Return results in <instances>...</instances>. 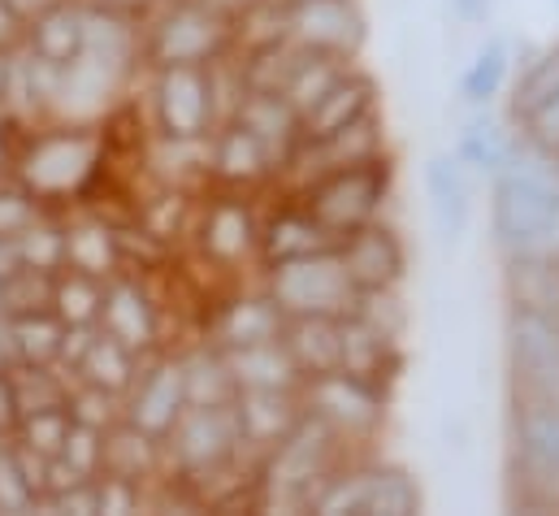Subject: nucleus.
I'll use <instances>...</instances> for the list:
<instances>
[{
  "label": "nucleus",
  "instance_id": "obj_26",
  "mask_svg": "<svg viewBox=\"0 0 559 516\" xmlns=\"http://www.w3.org/2000/svg\"><path fill=\"white\" fill-rule=\"evenodd\" d=\"M204 253L226 265L261 253V222L243 200H222L204 218Z\"/></svg>",
  "mask_w": 559,
  "mask_h": 516
},
{
  "label": "nucleus",
  "instance_id": "obj_17",
  "mask_svg": "<svg viewBox=\"0 0 559 516\" xmlns=\"http://www.w3.org/2000/svg\"><path fill=\"white\" fill-rule=\"evenodd\" d=\"M373 109H378V83L352 61V66L325 87V96L299 118V134H304V139H321V134L347 127V122H356V118H365V114H373Z\"/></svg>",
  "mask_w": 559,
  "mask_h": 516
},
{
  "label": "nucleus",
  "instance_id": "obj_41",
  "mask_svg": "<svg viewBox=\"0 0 559 516\" xmlns=\"http://www.w3.org/2000/svg\"><path fill=\"white\" fill-rule=\"evenodd\" d=\"M66 408H70V421L92 425V430H105V425L114 421V390L92 387V383H87L79 395H70V399H66Z\"/></svg>",
  "mask_w": 559,
  "mask_h": 516
},
{
  "label": "nucleus",
  "instance_id": "obj_49",
  "mask_svg": "<svg viewBox=\"0 0 559 516\" xmlns=\"http://www.w3.org/2000/svg\"><path fill=\"white\" fill-rule=\"evenodd\" d=\"M0 365H4V339H0Z\"/></svg>",
  "mask_w": 559,
  "mask_h": 516
},
{
  "label": "nucleus",
  "instance_id": "obj_18",
  "mask_svg": "<svg viewBox=\"0 0 559 516\" xmlns=\"http://www.w3.org/2000/svg\"><path fill=\"white\" fill-rule=\"evenodd\" d=\"M503 295H508V308L559 317V248L508 253V260H503Z\"/></svg>",
  "mask_w": 559,
  "mask_h": 516
},
{
  "label": "nucleus",
  "instance_id": "obj_8",
  "mask_svg": "<svg viewBox=\"0 0 559 516\" xmlns=\"http://www.w3.org/2000/svg\"><path fill=\"white\" fill-rule=\"evenodd\" d=\"M299 399L312 417H321L347 447L352 443H369L382 421H386V390L347 374V370H330L317 378L299 383Z\"/></svg>",
  "mask_w": 559,
  "mask_h": 516
},
{
  "label": "nucleus",
  "instance_id": "obj_27",
  "mask_svg": "<svg viewBox=\"0 0 559 516\" xmlns=\"http://www.w3.org/2000/svg\"><path fill=\"white\" fill-rule=\"evenodd\" d=\"M235 390H261V387H299V370L290 361V352L278 339L265 343H248V348H222Z\"/></svg>",
  "mask_w": 559,
  "mask_h": 516
},
{
  "label": "nucleus",
  "instance_id": "obj_1",
  "mask_svg": "<svg viewBox=\"0 0 559 516\" xmlns=\"http://www.w3.org/2000/svg\"><path fill=\"white\" fill-rule=\"evenodd\" d=\"M543 161L551 156L525 148L516 165L490 178V235L503 257L559 248V178Z\"/></svg>",
  "mask_w": 559,
  "mask_h": 516
},
{
  "label": "nucleus",
  "instance_id": "obj_34",
  "mask_svg": "<svg viewBox=\"0 0 559 516\" xmlns=\"http://www.w3.org/2000/svg\"><path fill=\"white\" fill-rule=\"evenodd\" d=\"M187 374V403H226L235 399V378L226 365V352H195L182 361Z\"/></svg>",
  "mask_w": 559,
  "mask_h": 516
},
{
  "label": "nucleus",
  "instance_id": "obj_36",
  "mask_svg": "<svg viewBox=\"0 0 559 516\" xmlns=\"http://www.w3.org/2000/svg\"><path fill=\"white\" fill-rule=\"evenodd\" d=\"M100 300H105V295H100L96 278L83 273V269H74L66 282H52V304H57V317H61L66 326L100 317Z\"/></svg>",
  "mask_w": 559,
  "mask_h": 516
},
{
  "label": "nucleus",
  "instance_id": "obj_4",
  "mask_svg": "<svg viewBox=\"0 0 559 516\" xmlns=\"http://www.w3.org/2000/svg\"><path fill=\"white\" fill-rule=\"evenodd\" d=\"M391 187H395V161H391V152H382L373 161L325 169V174L299 183L295 196L338 239V235L382 218V204L391 200Z\"/></svg>",
  "mask_w": 559,
  "mask_h": 516
},
{
  "label": "nucleus",
  "instance_id": "obj_38",
  "mask_svg": "<svg viewBox=\"0 0 559 516\" xmlns=\"http://www.w3.org/2000/svg\"><path fill=\"white\" fill-rule=\"evenodd\" d=\"M114 257H118V244H114V235L100 231V226H83V231L66 235V260H70L74 269L92 273V278L109 273V269H114Z\"/></svg>",
  "mask_w": 559,
  "mask_h": 516
},
{
  "label": "nucleus",
  "instance_id": "obj_19",
  "mask_svg": "<svg viewBox=\"0 0 559 516\" xmlns=\"http://www.w3.org/2000/svg\"><path fill=\"white\" fill-rule=\"evenodd\" d=\"M282 348L290 352L299 383L343 365V317H286Z\"/></svg>",
  "mask_w": 559,
  "mask_h": 516
},
{
  "label": "nucleus",
  "instance_id": "obj_51",
  "mask_svg": "<svg viewBox=\"0 0 559 516\" xmlns=\"http://www.w3.org/2000/svg\"><path fill=\"white\" fill-rule=\"evenodd\" d=\"M556 4H559V0H556Z\"/></svg>",
  "mask_w": 559,
  "mask_h": 516
},
{
  "label": "nucleus",
  "instance_id": "obj_22",
  "mask_svg": "<svg viewBox=\"0 0 559 516\" xmlns=\"http://www.w3.org/2000/svg\"><path fill=\"white\" fill-rule=\"evenodd\" d=\"M96 161V143L83 134H52L26 156V183L35 191H70Z\"/></svg>",
  "mask_w": 559,
  "mask_h": 516
},
{
  "label": "nucleus",
  "instance_id": "obj_5",
  "mask_svg": "<svg viewBox=\"0 0 559 516\" xmlns=\"http://www.w3.org/2000/svg\"><path fill=\"white\" fill-rule=\"evenodd\" d=\"M420 508H425V495H420L417 478L386 460L338 465L308 504V513L321 516H417Z\"/></svg>",
  "mask_w": 559,
  "mask_h": 516
},
{
  "label": "nucleus",
  "instance_id": "obj_9",
  "mask_svg": "<svg viewBox=\"0 0 559 516\" xmlns=\"http://www.w3.org/2000/svg\"><path fill=\"white\" fill-rule=\"evenodd\" d=\"M508 374L512 390L559 403V317L508 308Z\"/></svg>",
  "mask_w": 559,
  "mask_h": 516
},
{
  "label": "nucleus",
  "instance_id": "obj_20",
  "mask_svg": "<svg viewBox=\"0 0 559 516\" xmlns=\"http://www.w3.org/2000/svg\"><path fill=\"white\" fill-rule=\"evenodd\" d=\"M187 408V374L182 361H165L152 374H143L140 390L131 399V425H140L143 434L165 438L174 430V421Z\"/></svg>",
  "mask_w": 559,
  "mask_h": 516
},
{
  "label": "nucleus",
  "instance_id": "obj_11",
  "mask_svg": "<svg viewBox=\"0 0 559 516\" xmlns=\"http://www.w3.org/2000/svg\"><path fill=\"white\" fill-rule=\"evenodd\" d=\"M334 253L343 260L347 278L356 282V291H386V286H400L404 282V269H408V248L400 239L395 226H386L382 218L347 231L334 239Z\"/></svg>",
  "mask_w": 559,
  "mask_h": 516
},
{
  "label": "nucleus",
  "instance_id": "obj_47",
  "mask_svg": "<svg viewBox=\"0 0 559 516\" xmlns=\"http://www.w3.org/2000/svg\"><path fill=\"white\" fill-rule=\"evenodd\" d=\"M17 417V408H13V395H9V383H0V430L9 425Z\"/></svg>",
  "mask_w": 559,
  "mask_h": 516
},
{
  "label": "nucleus",
  "instance_id": "obj_37",
  "mask_svg": "<svg viewBox=\"0 0 559 516\" xmlns=\"http://www.w3.org/2000/svg\"><path fill=\"white\" fill-rule=\"evenodd\" d=\"M9 395H13L17 417L44 412V408H61V403H66V387H61L44 365H26L22 374H13V378H9Z\"/></svg>",
  "mask_w": 559,
  "mask_h": 516
},
{
  "label": "nucleus",
  "instance_id": "obj_50",
  "mask_svg": "<svg viewBox=\"0 0 559 516\" xmlns=\"http://www.w3.org/2000/svg\"><path fill=\"white\" fill-rule=\"evenodd\" d=\"M0 161H4V143H0Z\"/></svg>",
  "mask_w": 559,
  "mask_h": 516
},
{
  "label": "nucleus",
  "instance_id": "obj_10",
  "mask_svg": "<svg viewBox=\"0 0 559 516\" xmlns=\"http://www.w3.org/2000/svg\"><path fill=\"white\" fill-rule=\"evenodd\" d=\"M286 39L308 52L356 61L369 26L356 0H286Z\"/></svg>",
  "mask_w": 559,
  "mask_h": 516
},
{
  "label": "nucleus",
  "instance_id": "obj_2",
  "mask_svg": "<svg viewBox=\"0 0 559 516\" xmlns=\"http://www.w3.org/2000/svg\"><path fill=\"white\" fill-rule=\"evenodd\" d=\"M347 443L304 408V417L282 434L274 447L257 456V482L265 495V508L308 513L312 495L330 482L338 465H347Z\"/></svg>",
  "mask_w": 559,
  "mask_h": 516
},
{
  "label": "nucleus",
  "instance_id": "obj_15",
  "mask_svg": "<svg viewBox=\"0 0 559 516\" xmlns=\"http://www.w3.org/2000/svg\"><path fill=\"white\" fill-rule=\"evenodd\" d=\"M525 148H530V143H525L521 127H508V122L495 118L490 109H477V118L455 134V156H460V165H464L473 178H495V174H503L508 165L521 161Z\"/></svg>",
  "mask_w": 559,
  "mask_h": 516
},
{
  "label": "nucleus",
  "instance_id": "obj_24",
  "mask_svg": "<svg viewBox=\"0 0 559 516\" xmlns=\"http://www.w3.org/2000/svg\"><path fill=\"white\" fill-rule=\"evenodd\" d=\"M512 74H516V52H512V39L508 35H490L473 61L464 66L460 74V105L468 109H490L508 87H512Z\"/></svg>",
  "mask_w": 559,
  "mask_h": 516
},
{
  "label": "nucleus",
  "instance_id": "obj_16",
  "mask_svg": "<svg viewBox=\"0 0 559 516\" xmlns=\"http://www.w3.org/2000/svg\"><path fill=\"white\" fill-rule=\"evenodd\" d=\"M235 417L243 430V443L252 456L274 447L282 434L304 417L299 387H261V390H235Z\"/></svg>",
  "mask_w": 559,
  "mask_h": 516
},
{
  "label": "nucleus",
  "instance_id": "obj_42",
  "mask_svg": "<svg viewBox=\"0 0 559 516\" xmlns=\"http://www.w3.org/2000/svg\"><path fill=\"white\" fill-rule=\"evenodd\" d=\"M521 134L530 139V148H538L543 156L559 161V96H551L538 114H530V118L521 122Z\"/></svg>",
  "mask_w": 559,
  "mask_h": 516
},
{
  "label": "nucleus",
  "instance_id": "obj_43",
  "mask_svg": "<svg viewBox=\"0 0 559 516\" xmlns=\"http://www.w3.org/2000/svg\"><path fill=\"white\" fill-rule=\"evenodd\" d=\"M26 508H35V495L22 482L13 452H0V513H26Z\"/></svg>",
  "mask_w": 559,
  "mask_h": 516
},
{
  "label": "nucleus",
  "instance_id": "obj_14",
  "mask_svg": "<svg viewBox=\"0 0 559 516\" xmlns=\"http://www.w3.org/2000/svg\"><path fill=\"white\" fill-rule=\"evenodd\" d=\"M420 191H425L433 231L447 244L464 239L473 226V174L460 165L455 152H433L420 165Z\"/></svg>",
  "mask_w": 559,
  "mask_h": 516
},
{
  "label": "nucleus",
  "instance_id": "obj_45",
  "mask_svg": "<svg viewBox=\"0 0 559 516\" xmlns=\"http://www.w3.org/2000/svg\"><path fill=\"white\" fill-rule=\"evenodd\" d=\"M451 17H460L464 26H481L495 17V0H447Z\"/></svg>",
  "mask_w": 559,
  "mask_h": 516
},
{
  "label": "nucleus",
  "instance_id": "obj_13",
  "mask_svg": "<svg viewBox=\"0 0 559 516\" xmlns=\"http://www.w3.org/2000/svg\"><path fill=\"white\" fill-rule=\"evenodd\" d=\"M156 105H160V122L169 139H204L217 118L213 79L200 66H165Z\"/></svg>",
  "mask_w": 559,
  "mask_h": 516
},
{
  "label": "nucleus",
  "instance_id": "obj_23",
  "mask_svg": "<svg viewBox=\"0 0 559 516\" xmlns=\"http://www.w3.org/2000/svg\"><path fill=\"white\" fill-rule=\"evenodd\" d=\"M209 165L230 183V187H252V183H265L270 174H282L274 152L239 122H226L222 134L209 143Z\"/></svg>",
  "mask_w": 559,
  "mask_h": 516
},
{
  "label": "nucleus",
  "instance_id": "obj_46",
  "mask_svg": "<svg viewBox=\"0 0 559 516\" xmlns=\"http://www.w3.org/2000/svg\"><path fill=\"white\" fill-rule=\"evenodd\" d=\"M22 269V253H17V235H0V282L9 278V273H17Z\"/></svg>",
  "mask_w": 559,
  "mask_h": 516
},
{
  "label": "nucleus",
  "instance_id": "obj_3",
  "mask_svg": "<svg viewBox=\"0 0 559 516\" xmlns=\"http://www.w3.org/2000/svg\"><path fill=\"white\" fill-rule=\"evenodd\" d=\"M512 504L525 513H559V403L512 390Z\"/></svg>",
  "mask_w": 559,
  "mask_h": 516
},
{
  "label": "nucleus",
  "instance_id": "obj_31",
  "mask_svg": "<svg viewBox=\"0 0 559 516\" xmlns=\"http://www.w3.org/2000/svg\"><path fill=\"white\" fill-rule=\"evenodd\" d=\"M31 39H35V57H44L52 66H70L83 52V13L66 9V4L44 9L35 31H31Z\"/></svg>",
  "mask_w": 559,
  "mask_h": 516
},
{
  "label": "nucleus",
  "instance_id": "obj_12",
  "mask_svg": "<svg viewBox=\"0 0 559 516\" xmlns=\"http://www.w3.org/2000/svg\"><path fill=\"white\" fill-rule=\"evenodd\" d=\"M230 17L226 9L209 4H187L174 9L160 31H156V57L160 66H209L226 44H230Z\"/></svg>",
  "mask_w": 559,
  "mask_h": 516
},
{
  "label": "nucleus",
  "instance_id": "obj_6",
  "mask_svg": "<svg viewBox=\"0 0 559 516\" xmlns=\"http://www.w3.org/2000/svg\"><path fill=\"white\" fill-rule=\"evenodd\" d=\"M265 291L286 317H343L356 304V282L347 278L334 248L274 260L265 273Z\"/></svg>",
  "mask_w": 559,
  "mask_h": 516
},
{
  "label": "nucleus",
  "instance_id": "obj_25",
  "mask_svg": "<svg viewBox=\"0 0 559 516\" xmlns=\"http://www.w3.org/2000/svg\"><path fill=\"white\" fill-rule=\"evenodd\" d=\"M321 248H334V235H330L299 200L278 209V213L261 226V257H265V265L290 260V257H308V253H321Z\"/></svg>",
  "mask_w": 559,
  "mask_h": 516
},
{
  "label": "nucleus",
  "instance_id": "obj_35",
  "mask_svg": "<svg viewBox=\"0 0 559 516\" xmlns=\"http://www.w3.org/2000/svg\"><path fill=\"white\" fill-rule=\"evenodd\" d=\"M152 434H143L140 425H127L118 434H105V473L118 478H140L152 465Z\"/></svg>",
  "mask_w": 559,
  "mask_h": 516
},
{
  "label": "nucleus",
  "instance_id": "obj_44",
  "mask_svg": "<svg viewBox=\"0 0 559 516\" xmlns=\"http://www.w3.org/2000/svg\"><path fill=\"white\" fill-rule=\"evenodd\" d=\"M31 226V204L22 196H0V235H17Z\"/></svg>",
  "mask_w": 559,
  "mask_h": 516
},
{
  "label": "nucleus",
  "instance_id": "obj_7",
  "mask_svg": "<svg viewBox=\"0 0 559 516\" xmlns=\"http://www.w3.org/2000/svg\"><path fill=\"white\" fill-rule=\"evenodd\" d=\"M169 438H174V456H178L182 473H191V478H222L248 452L239 417H235V399H226V403H187L182 417L174 421Z\"/></svg>",
  "mask_w": 559,
  "mask_h": 516
},
{
  "label": "nucleus",
  "instance_id": "obj_28",
  "mask_svg": "<svg viewBox=\"0 0 559 516\" xmlns=\"http://www.w3.org/2000/svg\"><path fill=\"white\" fill-rule=\"evenodd\" d=\"M282 326H286V313L270 300V291L261 295H243V300H230L222 321H217V343L222 348H248V343H265V339H278Z\"/></svg>",
  "mask_w": 559,
  "mask_h": 516
},
{
  "label": "nucleus",
  "instance_id": "obj_39",
  "mask_svg": "<svg viewBox=\"0 0 559 516\" xmlns=\"http://www.w3.org/2000/svg\"><path fill=\"white\" fill-rule=\"evenodd\" d=\"M70 408H44V412H26L22 417V443L39 456H57L66 447V434H70Z\"/></svg>",
  "mask_w": 559,
  "mask_h": 516
},
{
  "label": "nucleus",
  "instance_id": "obj_48",
  "mask_svg": "<svg viewBox=\"0 0 559 516\" xmlns=\"http://www.w3.org/2000/svg\"><path fill=\"white\" fill-rule=\"evenodd\" d=\"M4 83H9V57H0V101H4Z\"/></svg>",
  "mask_w": 559,
  "mask_h": 516
},
{
  "label": "nucleus",
  "instance_id": "obj_29",
  "mask_svg": "<svg viewBox=\"0 0 559 516\" xmlns=\"http://www.w3.org/2000/svg\"><path fill=\"white\" fill-rule=\"evenodd\" d=\"M551 96H559V39L538 48L530 61H521L516 79H512V101H508V114L512 122L521 127L530 114H538Z\"/></svg>",
  "mask_w": 559,
  "mask_h": 516
},
{
  "label": "nucleus",
  "instance_id": "obj_32",
  "mask_svg": "<svg viewBox=\"0 0 559 516\" xmlns=\"http://www.w3.org/2000/svg\"><path fill=\"white\" fill-rule=\"evenodd\" d=\"M66 321H52L44 313H13L4 326V348L22 361V365H48L57 356Z\"/></svg>",
  "mask_w": 559,
  "mask_h": 516
},
{
  "label": "nucleus",
  "instance_id": "obj_30",
  "mask_svg": "<svg viewBox=\"0 0 559 516\" xmlns=\"http://www.w3.org/2000/svg\"><path fill=\"white\" fill-rule=\"evenodd\" d=\"M100 317H105V330L114 339H122L131 352L152 343V313H147V304H143L135 286H127V282L109 286L105 300H100Z\"/></svg>",
  "mask_w": 559,
  "mask_h": 516
},
{
  "label": "nucleus",
  "instance_id": "obj_21",
  "mask_svg": "<svg viewBox=\"0 0 559 516\" xmlns=\"http://www.w3.org/2000/svg\"><path fill=\"white\" fill-rule=\"evenodd\" d=\"M230 122H239L243 130H252L278 161V169H286V161L295 156L299 148V114L282 101L278 92H243V101L235 105Z\"/></svg>",
  "mask_w": 559,
  "mask_h": 516
},
{
  "label": "nucleus",
  "instance_id": "obj_33",
  "mask_svg": "<svg viewBox=\"0 0 559 516\" xmlns=\"http://www.w3.org/2000/svg\"><path fill=\"white\" fill-rule=\"evenodd\" d=\"M79 370H83V383L118 395V390H127L135 383V352H131L122 339H114V335L105 330V335L92 339V348L83 352Z\"/></svg>",
  "mask_w": 559,
  "mask_h": 516
},
{
  "label": "nucleus",
  "instance_id": "obj_40",
  "mask_svg": "<svg viewBox=\"0 0 559 516\" xmlns=\"http://www.w3.org/2000/svg\"><path fill=\"white\" fill-rule=\"evenodd\" d=\"M17 253H22V265H31V269H57L66 260V235L44 231V226H22Z\"/></svg>",
  "mask_w": 559,
  "mask_h": 516
}]
</instances>
